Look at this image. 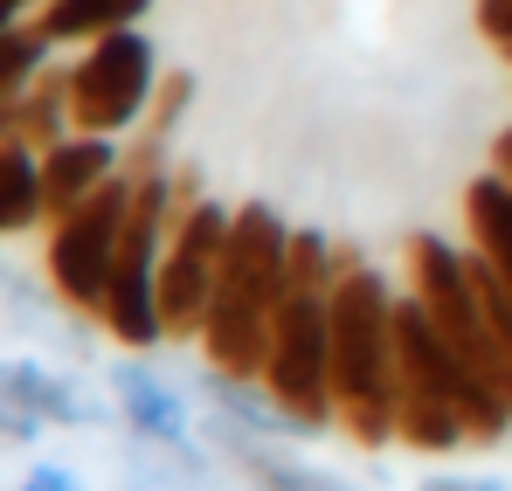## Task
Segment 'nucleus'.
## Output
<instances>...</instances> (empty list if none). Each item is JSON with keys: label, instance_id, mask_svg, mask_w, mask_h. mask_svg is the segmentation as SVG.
<instances>
[{"label": "nucleus", "instance_id": "obj_20", "mask_svg": "<svg viewBox=\"0 0 512 491\" xmlns=\"http://www.w3.org/2000/svg\"><path fill=\"white\" fill-rule=\"evenodd\" d=\"M492 173H499V180L512 187V125L499 132V139H492Z\"/></svg>", "mask_w": 512, "mask_h": 491}, {"label": "nucleus", "instance_id": "obj_14", "mask_svg": "<svg viewBox=\"0 0 512 491\" xmlns=\"http://www.w3.org/2000/svg\"><path fill=\"white\" fill-rule=\"evenodd\" d=\"M146 7H153V0H42L35 28H42L49 42H97V35H111V28H139Z\"/></svg>", "mask_w": 512, "mask_h": 491}, {"label": "nucleus", "instance_id": "obj_3", "mask_svg": "<svg viewBox=\"0 0 512 491\" xmlns=\"http://www.w3.org/2000/svg\"><path fill=\"white\" fill-rule=\"evenodd\" d=\"M173 208H180V180L167 166L132 173V215H125L111 291H104V312H97V326L111 332L125 353H153L167 339V319H160V256H167Z\"/></svg>", "mask_w": 512, "mask_h": 491}, {"label": "nucleus", "instance_id": "obj_7", "mask_svg": "<svg viewBox=\"0 0 512 491\" xmlns=\"http://www.w3.org/2000/svg\"><path fill=\"white\" fill-rule=\"evenodd\" d=\"M153 90H160V56L139 28H111L84 42V56L70 63V132H132L146 125L153 111Z\"/></svg>", "mask_w": 512, "mask_h": 491}, {"label": "nucleus", "instance_id": "obj_18", "mask_svg": "<svg viewBox=\"0 0 512 491\" xmlns=\"http://www.w3.org/2000/svg\"><path fill=\"white\" fill-rule=\"evenodd\" d=\"M21 491H84V478L63 471V464H35V471L21 478Z\"/></svg>", "mask_w": 512, "mask_h": 491}, {"label": "nucleus", "instance_id": "obj_11", "mask_svg": "<svg viewBox=\"0 0 512 491\" xmlns=\"http://www.w3.org/2000/svg\"><path fill=\"white\" fill-rule=\"evenodd\" d=\"M464 229H471V256L512 284V187L499 173H478L464 187Z\"/></svg>", "mask_w": 512, "mask_h": 491}, {"label": "nucleus", "instance_id": "obj_17", "mask_svg": "<svg viewBox=\"0 0 512 491\" xmlns=\"http://www.w3.org/2000/svg\"><path fill=\"white\" fill-rule=\"evenodd\" d=\"M471 21H478V35H485V49H492V56H506V63H512V0H478V7H471Z\"/></svg>", "mask_w": 512, "mask_h": 491}, {"label": "nucleus", "instance_id": "obj_2", "mask_svg": "<svg viewBox=\"0 0 512 491\" xmlns=\"http://www.w3.org/2000/svg\"><path fill=\"white\" fill-rule=\"evenodd\" d=\"M284 249H291L284 215L270 201H243L236 222H229V249H222L208 319H201V353H208L215 374L263 381L270 326H277V305H284Z\"/></svg>", "mask_w": 512, "mask_h": 491}, {"label": "nucleus", "instance_id": "obj_19", "mask_svg": "<svg viewBox=\"0 0 512 491\" xmlns=\"http://www.w3.org/2000/svg\"><path fill=\"white\" fill-rule=\"evenodd\" d=\"M416 491H506L499 478H457V471H443V478H423Z\"/></svg>", "mask_w": 512, "mask_h": 491}, {"label": "nucleus", "instance_id": "obj_22", "mask_svg": "<svg viewBox=\"0 0 512 491\" xmlns=\"http://www.w3.org/2000/svg\"><path fill=\"white\" fill-rule=\"evenodd\" d=\"M132 491H173V485H153V478H132Z\"/></svg>", "mask_w": 512, "mask_h": 491}, {"label": "nucleus", "instance_id": "obj_16", "mask_svg": "<svg viewBox=\"0 0 512 491\" xmlns=\"http://www.w3.org/2000/svg\"><path fill=\"white\" fill-rule=\"evenodd\" d=\"M49 49H56V42H49L42 28H21V21L0 35V104H14L28 83L49 70Z\"/></svg>", "mask_w": 512, "mask_h": 491}, {"label": "nucleus", "instance_id": "obj_13", "mask_svg": "<svg viewBox=\"0 0 512 491\" xmlns=\"http://www.w3.org/2000/svg\"><path fill=\"white\" fill-rule=\"evenodd\" d=\"M7 132H14L21 146L49 153V146L70 132V70H42V77L28 83V90L14 97V111H7Z\"/></svg>", "mask_w": 512, "mask_h": 491}, {"label": "nucleus", "instance_id": "obj_15", "mask_svg": "<svg viewBox=\"0 0 512 491\" xmlns=\"http://www.w3.org/2000/svg\"><path fill=\"white\" fill-rule=\"evenodd\" d=\"M229 457L243 464V478H250L256 491H353L346 478L319 471V464H298V457H284L277 443H250V436H236V443H229Z\"/></svg>", "mask_w": 512, "mask_h": 491}, {"label": "nucleus", "instance_id": "obj_4", "mask_svg": "<svg viewBox=\"0 0 512 491\" xmlns=\"http://www.w3.org/2000/svg\"><path fill=\"white\" fill-rule=\"evenodd\" d=\"M263 388L305 436L333 429V284L326 291H284L277 326H270Z\"/></svg>", "mask_w": 512, "mask_h": 491}, {"label": "nucleus", "instance_id": "obj_21", "mask_svg": "<svg viewBox=\"0 0 512 491\" xmlns=\"http://www.w3.org/2000/svg\"><path fill=\"white\" fill-rule=\"evenodd\" d=\"M21 7H28V0H0V35H7V28L21 21Z\"/></svg>", "mask_w": 512, "mask_h": 491}, {"label": "nucleus", "instance_id": "obj_1", "mask_svg": "<svg viewBox=\"0 0 512 491\" xmlns=\"http://www.w3.org/2000/svg\"><path fill=\"white\" fill-rule=\"evenodd\" d=\"M333 422L360 450L395 443V291L360 249L333 270Z\"/></svg>", "mask_w": 512, "mask_h": 491}, {"label": "nucleus", "instance_id": "obj_9", "mask_svg": "<svg viewBox=\"0 0 512 491\" xmlns=\"http://www.w3.org/2000/svg\"><path fill=\"white\" fill-rule=\"evenodd\" d=\"M111 173H125V166H118V146H111L104 132H63V139L42 153V201H49V222L70 215L77 201H90Z\"/></svg>", "mask_w": 512, "mask_h": 491}, {"label": "nucleus", "instance_id": "obj_5", "mask_svg": "<svg viewBox=\"0 0 512 491\" xmlns=\"http://www.w3.org/2000/svg\"><path fill=\"white\" fill-rule=\"evenodd\" d=\"M409 291L423 298V312L436 319V332L499 388L512 402V346L499 339L492 326V312H485V298H478V277H471V256L464 249H450L443 236H409Z\"/></svg>", "mask_w": 512, "mask_h": 491}, {"label": "nucleus", "instance_id": "obj_8", "mask_svg": "<svg viewBox=\"0 0 512 491\" xmlns=\"http://www.w3.org/2000/svg\"><path fill=\"white\" fill-rule=\"evenodd\" d=\"M229 222H236V208L201 201L194 173H180V208H173L167 256H160V319H167V339H201L215 277H222V249H229Z\"/></svg>", "mask_w": 512, "mask_h": 491}, {"label": "nucleus", "instance_id": "obj_10", "mask_svg": "<svg viewBox=\"0 0 512 491\" xmlns=\"http://www.w3.org/2000/svg\"><path fill=\"white\" fill-rule=\"evenodd\" d=\"M0 395H7L14 409L56 422V429H90V422H97V402H90L70 374H56V367H42V360H0Z\"/></svg>", "mask_w": 512, "mask_h": 491}, {"label": "nucleus", "instance_id": "obj_6", "mask_svg": "<svg viewBox=\"0 0 512 491\" xmlns=\"http://www.w3.org/2000/svg\"><path fill=\"white\" fill-rule=\"evenodd\" d=\"M125 215H132V173H111L90 201H77L70 215L49 222V249H42V270H49V291L70 305V312H104V291H111V263H118V236H125Z\"/></svg>", "mask_w": 512, "mask_h": 491}, {"label": "nucleus", "instance_id": "obj_12", "mask_svg": "<svg viewBox=\"0 0 512 491\" xmlns=\"http://www.w3.org/2000/svg\"><path fill=\"white\" fill-rule=\"evenodd\" d=\"M35 222H49L42 201V153L21 139H0V236H28Z\"/></svg>", "mask_w": 512, "mask_h": 491}]
</instances>
